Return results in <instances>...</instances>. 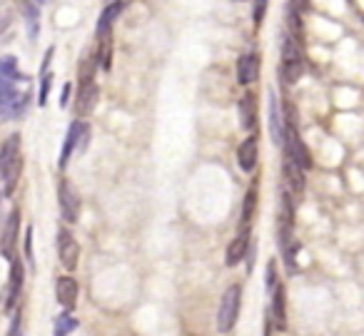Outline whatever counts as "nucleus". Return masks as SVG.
Instances as JSON below:
<instances>
[{
  "instance_id": "nucleus-1",
  "label": "nucleus",
  "mask_w": 364,
  "mask_h": 336,
  "mask_svg": "<svg viewBox=\"0 0 364 336\" xmlns=\"http://www.w3.org/2000/svg\"><path fill=\"white\" fill-rule=\"evenodd\" d=\"M23 172V150H21V135H11L3 147H0V180H3V192L13 195L18 187Z\"/></svg>"
},
{
  "instance_id": "nucleus-2",
  "label": "nucleus",
  "mask_w": 364,
  "mask_h": 336,
  "mask_svg": "<svg viewBox=\"0 0 364 336\" xmlns=\"http://www.w3.org/2000/svg\"><path fill=\"white\" fill-rule=\"evenodd\" d=\"M279 72H282V80L287 85H294L304 72L302 45H299V38H294L292 33H287L282 40V65H279Z\"/></svg>"
},
{
  "instance_id": "nucleus-3",
  "label": "nucleus",
  "mask_w": 364,
  "mask_h": 336,
  "mask_svg": "<svg viewBox=\"0 0 364 336\" xmlns=\"http://www.w3.org/2000/svg\"><path fill=\"white\" fill-rule=\"evenodd\" d=\"M240 304H242V286L240 284L228 286V291H225L223 299H220V309H218V331L220 334H228V331H232V326L237 324Z\"/></svg>"
},
{
  "instance_id": "nucleus-4",
  "label": "nucleus",
  "mask_w": 364,
  "mask_h": 336,
  "mask_svg": "<svg viewBox=\"0 0 364 336\" xmlns=\"http://www.w3.org/2000/svg\"><path fill=\"white\" fill-rule=\"evenodd\" d=\"M28 95H18L16 77L0 75V120L6 117H16L26 110Z\"/></svg>"
},
{
  "instance_id": "nucleus-5",
  "label": "nucleus",
  "mask_w": 364,
  "mask_h": 336,
  "mask_svg": "<svg viewBox=\"0 0 364 336\" xmlns=\"http://www.w3.org/2000/svg\"><path fill=\"white\" fill-rule=\"evenodd\" d=\"M87 140H90V127H87L85 122L75 120L65 135V145H63V155H60V170H65L68 162H70V157L75 155V152L85 150Z\"/></svg>"
},
{
  "instance_id": "nucleus-6",
  "label": "nucleus",
  "mask_w": 364,
  "mask_h": 336,
  "mask_svg": "<svg viewBox=\"0 0 364 336\" xmlns=\"http://www.w3.org/2000/svg\"><path fill=\"white\" fill-rule=\"evenodd\" d=\"M58 205H60V215L68 224H75L80 220V197L68 180L58 182Z\"/></svg>"
},
{
  "instance_id": "nucleus-7",
  "label": "nucleus",
  "mask_w": 364,
  "mask_h": 336,
  "mask_svg": "<svg viewBox=\"0 0 364 336\" xmlns=\"http://www.w3.org/2000/svg\"><path fill=\"white\" fill-rule=\"evenodd\" d=\"M58 256H60V264L65 266L68 271L75 269L77 261H80V244H77V239L73 237V232L65 229V227L58 229Z\"/></svg>"
},
{
  "instance_id": "nucleus-8",
  "label": "nucleus",
  "mask_w": 364,
  "mask_h": 336,
  "mask_svg": "<svg viewBox=\"0 0 364 336\" xmlns=\"http://www.w3.org/2000/svg\"><path fill=\"white\" fill-rule=\"evenodd\" d=\"M125 6H127V0H107V6L102 8L100 18H97V26H95L97 40H102V38L112 36V26H115V21L122 16Z\"/></svg>"
},
{
  "instance_id": "nucleus-9",
  "label": "nucleus",
  "mask_w": 364,
  "mask_h": 336,
  "mask_svg": "<svg viewBox=\"0 0 364 336\" xmlns=\"http://www.w3.org/2000/svg\"><path fill=\"white\" fill-rule=\"evenodd\" d=\"M18 232H21V212L13 210L8 215L6 229H3V237H0V254L6 259H13L16 256V246H18Z\"/></svg>"
},
{
  "instance_id": "nucleus-10",
  "label": "nucleus",
  "mask_w": 364,
  "mask_h": 336,
  "mask_svg": "<svg viewBox=\"0 0 364 336\" xmlns=\"http://www.w3.org/2000/svg\"><path fill=\"white\" fill-rule=\"evenodd\" d=\"M97 97H100V90H97L95 82H82V85H77L75 105H73L75 117H87V115H90V112L95 110V105H97Z\"/></svg>"
},
{
  "instance_id": "nucleus-11",
  "label": "nucleus",
  "mask_w": 364,
  "mask_h": 336,
  "mask_svg": "<svg viewBox=\"0 0 364 336\" xmlns=\"http://www.w3.org/2000/svg\"><path fill=\"white\" fill-rule=\"evenodd\" d=\"M77 296H80V286H77V281L73 279L70 274L58 276V279H55V299H58V304H60L65 311H73V306L77 304Z\"/></svg>"
},
{
  "instance_id": "nucleus-12",
  "label": "nucleus",
  "mask_w": 364,
  "mask_h": 336,
  "mask_svg": "<svg viewBox=\"0 0 364 336\" xmlns=\"http://www.w3.org/2000/svg\"><path fill=\"white\" fill-rule=\"evenodd\" d=\"M250 237H252L250 227H240V232L235 234V239L230 242V246H228V254H225V264L235 266V264H240V261L245 259V254H247V249H250Z\"/></svg>"
},
{
  "instance_id": "nucleus-13",
  "label": "nucleus",
  "mask_w": 364,
  "mask_h": 336,
  "mask_svg": "<svg viewBox=\"0 0 364 336\" xmlns=\"http://www.w3.org/2000/svg\"><path fill=\"white\" fill-rule=\"evenodd\" d=\"M23 276H26V266H23L21 256H13L11 259V281H8V309H13L23 291Z\"/></svg>"
},
{
  "instance_id": "nucleus-14",
  "label": "nucleus",
  "mask_w": 364,
  "mask_h": 336,
  "mask_svg": "<svg viewBox=\"0 0 364 336\" xmlns=\"http://www.w3.org/2000/svg\"><path fill=\"white\" fill-rule=\"evenodd\" d=\"M257 157H259V140L257 135H250L247 140H242V145L237 147V162L245 172H252L257 167Z\"/></svg>"
},
{
  "instance_id": "nucleus-15",
  "label": "nucleus",
  "mask_w": 364,
  "mask_h": 336,
  "mask_svg": "<svg viewBox=\"0 0 364 336\" xmlns=\"http://www.w3.org/2000/svg\"><path fill=\"white\" fill-rule=\"evenodd\" d=\"M259 77V55L257 53H247L237 60V82L240 85H252Z\"/></svg>"
},
{
  "instance_id": "nucleus-16",
  "label": "nucleus",
  "mask_w": 364,
  "mask_h": 336,
  "mask_svg": "<svg viewBox=\"0 0 364 336\" xmlns=\"http://www.w3.org/2000/svg\"><path fill=\"white\" fill-rule=\"evenodd\" d=\"M237 112L240 120H242V127L252 132L257 127V95L255 92H245L237 102Z\"/></svg>"
},
{
  "instance_id": "nucleus-17",
  "label": "nucleus",
  "mask_w": 364,
  "mask_h": 336,
  "mask_svg": "<svg viewBox=\"0 0 364 336\" xmlns=\"http://www.w3.org/2000/svg\"><path fill=\"white\" fill-rule=\"evenodd\" d=\"M282 172H284V180H287V187L294 192V195H302L304 192V170L292 160V157L284 155L282 162Z\"/></svg>"
},
{
  "instance_id": "nucleus-18",
  "label": "nucleus",
  "mask_w": 364,
  "mask_h": 336,
  "mask_svg": "<svg viewBox=\"0 0 364 336\" xmlns=\"http://www.w3.org/2000/svg\"><path fill=\"white\" fill-rule=\"evenodd\" d=\"M269 132H272L274 145H282L284 142V117H282V112H279L274 92H269Z\"/></svg>"
},
{
  "instance_id": "nucleus-19",
  "label": "nucleus",
  "mask_w": 364,
  "mask_h": 336,
  "mask_svg": "<svg viewBox=\"0 0 364 336\" xmlns=\"http://www.w3.org/2000/svg\"><path fill=\"white\" fill-rule=\"evenodd\" d=\"M272 319L277 329L287 326V309H284V286L277 284L272 289Z\"/></svg>"
},
{
  "instance_id": "nucleus-20",
  "label": "nucleus",
  "mask_w": 364,
  "mask_h": 336,
  "mask_svg": "<svg viewBox=\"0 0 364 336\" xmlns=\"http://www.w3.org/2000/svg\"><path fill=\"white\" fill-rule=\"evenodd\" d=\"M23 13H26L28 36L38 38V33H41V11H38L36 0H23Z\"/></svg>"
},
{
  "instance_id": "nucleus-21",
  "label": "nucleus",
  "mask_w": 364,
  "mask_h": 336,
  "mask_svg": "<svg viewBox=\"0 0 364 336\" xmlns=\"http://www.w3.org/2000/svg\"><path fill=\"white\" fill-rule=\"evenodd\" d=\"M255 210H257V185H252L245 195V205H242V227H250L255 217Z\"/></svg>"
},
{
  "instance_id": "nucleus-22",
  "label": "nucleus",
  "mask_w": 364,
  "mask_h": 336,
  "mask_svg": "<svg viewBox=\"0 0 364 336\" xmlns=\"http://www.w3.org/2000/svg\"><path fill=\"white\" fill-rule=\"evenodd\" d=\"M73 329H77V319L70 314V311H65V314H60L55 319V326H53V336H68Z\"/></svg>"
},
{
  "instance_id": "nucleus-23",
  "label": "nucleus",
  "mask_w": 364,
  "mask_h": 336,
  "mask_svg": "<svg viewBox=\"0 0 364 336\" xmlns=\"http://www.w3.org/2000/svg\"><path fill=\"white\" fill-rule=\"evenodd\" d=\"M0 75H8V77H16L21 80V70H18V60L11 55L0 58Z\"/></svg>"
},
{
  "instance_id": "nucleus-24",
  "label": "nucleus",
  "mask_w": 364,
  "mask_h": 336,
  "mask_svg": "<svg viewBox=\"0 0 364 336\" xmlns=\"http://www.w3.org/2000/svg\"><path fill=\"white\" fill-rule=\"evenodd\" d=\"M267 6H269V0H252V23H255V28L262 26L264 13H267Z\"/></svg>"
},
{
  "instance_id": "nucleus-25",
  "label": "nucleus",
  "mask_w": 364,
  "mask_h": 336,
  "mask_svg": "<svg viewBox=\"0 0 364 336\" xmlns=\"http://www.w3.org/2000/svg\"><path fill=\"white\" fill-rule=\"evenodd\" d=\"M50 72L48 70H41V95H38V105L46 107L48 105V92H50Z\"/></svg>"
},
{
  "instance_id": "nucleus-26",
  "label": "nucleus",
  "mask_w": 364,
  "mask_h": 336,
  "mask_svg": "<svg viewBox=\"0 0 364 336\" xmlns=\"http://www.w3.org/2000/svg\"><path fill=\"white\" fill-rule=\"evenodd\" d=\"M277 284H279V281H277V264H274V261H269V264H267V291H269V294H272V289Z\"/></svg>"
},
{
  "instance_id": "nucleus-27",
  "label": "nucleus",
  "mask_w": 364,
  "mask_h": 336,
  "mask_svg": "<svg viewBox=\"0 0 364 336\" xmlns=\"http://www.w3.org/2000/svg\"><path fill=\"white\" fill-rule=\"evenodd\" d=\"M8 336H23V326H21V316H16L11 324V331H8Z\"/></svg>"
},
{
  "instance_id": "nucleus-28",
  "label": "nucleus",
  "mask_w": 364,
  "mask_h": 336,
  "mask_svg": "<svg viewBox=\"0 0 364 336\" xmlns=\"http://www.w3.org/2000/svg\"><path fill=\"white\" fill-rule=\"evenodd\" d=\"M8 26H11V16H8V13H3V11H0V33L6 31Z\"/></svg>"
},
{
  "instance_id": "nucleus-29",
  "label": "nucleus",
  "mask_w": 364,
  "mask_h": 336,
  "mask_svg": "<svg viewBox=\"0 0 364 336\" xmlns=\"http://www.w3.org/2000/svg\"><path fill=\"white\" fill-rule=\"evenodd\" d=\"M68 97H70V85H65V87H63V107H65L68 105Z\"/></svg>"
},
{
  "instance_id": "nucleus-30",
  "label": "nucleus",
  "mask_w": 364,
  "mask_h": 336,
  "mask_svg": "<svg viewBox=\"0 0 364 336\" xmlns=\"http://www.w3.org/2000/svg\"><path fill=\"white\" fill-rule=\"evenodd\" d=\"M38 6H46V3H50V0H36Z\"/></svg>"
},
{
  "instance_id": "nucleus-31",
  "label": "nucleus",
  "mask_w": 364,
  "mask_h": 336,
  "mask_svg": "<svg viewBox=\"0 0 364 336\" xmlns=\"http://www.w3.org/2000/svg\"><path fill=\"white\" fill-rule=\"evenodd\" d=\"M235 3H240V0H235Z\"/></svg>"
},
{
  "instance_id": "nucleus-32",
  "label": "nucleus",
  "mask_w": 364,
  "mask_h": 336,
  "mask_svg": "<svg viewBox=\"0 0 364 336\" xmlns=\"http://www.w3.org/2000/svg\"><path fill=\"white\" fill-rule=\"evenodd\" d=\"M0 3H3V0H0Z\"/></svg>"
}]
</instances>
